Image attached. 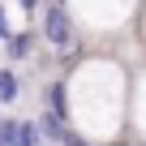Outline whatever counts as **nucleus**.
<instances>
[{
	"label": "nucleus",
	"mask_w": 146,
	"mask_h": 146,
	"mask_svg": "<svg viewBox=\"0 0 146 146\" xmlns=\"http://www.w3.org/2000/svg\"><path fill=\"white\" fill-rule=\"evenodd\" d=\"M125 137H129L133 146H146V78L137 82V99H133V108L125 112Z\"/></svg>",
	"instance_id": "nucleus-3"
},
{
	"label": "nucleus",
	"mask_w": 146,
	"mask_h": 146,
	"mask_svg": "<svg viewBox=\"0 0 146 146\" xmlns=\"http://www.w3.org/2000/svg\"><path fill=\"white\" fill-rule=\"evenodd\" d=\"M116 146H133V142H116Z\"/></svg>",
	"instance_id": "nucleus-10"
},
{
	"label": "nucleus",
	"mask_w": 146,
	"mask_h": 146,
	"mask_svg": "<svg viewBox=\"0 0 146 146\" xmlns=\"http://www.w3.org/2000/svg\"><path fill=\"white\" fill-rule=\"evenodd\" d=\"M64 82V129L86 137L90 146L125 142V112H129V78L112 60H82Z\"/></svg>",
	"instance_id": "nucleus-1"
},
{
	"label": "nucleus",
	"mask_w": 146,
	"mask_h": 146,
	"mask_svg": "<svg viewBox=\"0 0 146 146\" xmlns=\"http://www.w3.org/2000/svg\"><path fill=\"white\" fill-rule=\"evenodd\" d=\"M5 47H9V52H5L9 60H30V56H35V35H30V30H17V35L5 39Z\"/></svg>",
	"instance_id": "nucleus-4"
},
{
	"label": "nucleus",
	"mask_w": 146,
	"mask_h": 146,
	"mask_svg": "<svg viewBox=\"0 0 146 146\" xmlns=\"http://www.w3.org/2000/svg\"><path fill=\"white\" fill-rule=\"evenodd\" d=\"M0 146H17V116H0Z\"/></svg>",
	"instance_id": "nucleus-7"
},
{
	"label": "nucleus",
	"mask_w": 146,
	"mask_h": 146,
	"mask_svg": "<svg viewBox=\"0 0 146 146\" xmlns=\"http://www.w3.org/2000/svg\"><path fill=\"white\" fill-rule=\"evenodd\" d=\"M43 103H47V112H52V116H60V120H64V82H60V78L43 90Z\"/></svg>",
	"instance_id": "nucleus-6"
},
{
	"label": "nucleus",
	"mask_w": 146,
	"mask_h": 146,
	"mask_svg": "<svg viewBox=\"0 0 146 146\" xmlns=\"http://www.w3.org/2000/svg\"><path fill=\"white\" fill-rule=\"evenodd\" d=\"M17 5H22L26 13H35V9H39V0H17Z\"/></svg>",
	"instance_id": "nucleus-9"
},
{
	"label": "nucleus",
	"mask_w": 146,
	"mask_h": 146,
	"mask_svg": "<svg viewBox=\"0 0 146 146\" xmlns=\"http://www.w3.org/2000/svg\"><path fill=\"white\" fill-rule=\"evenodd\" d=\"M9 35H13V26H9V9H5V5H0V43H5Z\"/></svg>",
	"instance_id": "nucleus-8"
},
{
	"label": "nucleus",
	"mask_w": 146,
	"mask_h": 146,
	"mask_svg": "<svg viewBox=\"0 0 146 146\" xmlns=\"http://www.w3.org/2000/svg\"><path fill=\"white\" fill-rule=\"evenodd\" d=\"M17 95H22V78H17L13 69H0V103L13 108V103H17Z\"/></svg>",
	"instance_id": "nucleus-5"
},
{
	"label": "nucleus",
	"mask_w": 146,
	"mask_h": 146,
	"mask_svg": "<svg viewBox=\"0 0 146 146\" xmlns=\"http://www.w3.org/2000/svg\"><path fill=\"white\" fill-rule=\"evenodd\" d=\"M43 39H47V47L60 52V56H73V52H78V26H73V17H69L60 5H47V9H43Z\"/></svg>",
	"instance_id": "nucleus-2"
}]
</instances>
